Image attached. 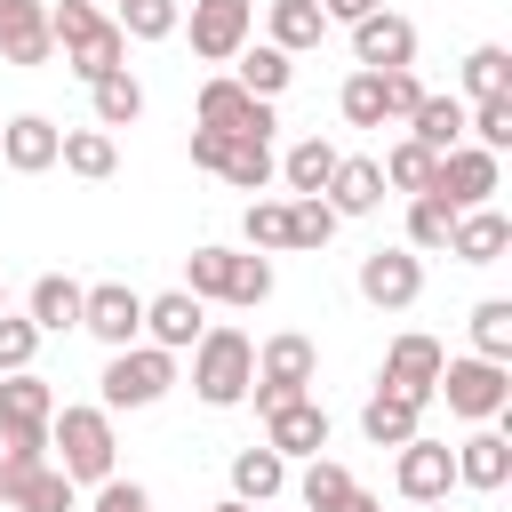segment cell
I'll return each mask as SVG.
<instances>
[{
    "label": "cell",
    "instance_id": "cell-1",
    "mask_svg": "<svg viewBox=\"0 0 512 512\" xmlns=\"http://www.w3.org/2000/svg\"><path fill=\"white\" fill-rule=\"evenodd\" d=\"M48 32H56V48H64V72L88 80V88L128 64V40H120V24H112L96 0H48Z\"/></svg>",
    "mask_w": 512,
    "mask_h": 512
},
{
    "label": "cell",
    "instance_id": "cell-2",
    "mask_svg": "<svg viewBox=\"0 0 512 512\" xmlns=\"http://www.w3.org/2000/svg\"><path fill=\"white\" fill-rule=\"evenodd\" d=\"M248 384H256V336L232 328V320H208L200 344H192V392L208 408H240Z\"/></svg>",
    "mask_w": 512,
    "mask_h": 512
},
{
    "label": "cell",
    "instance_id": "cell-3",
    "mask_svg": "<svg viewBox=\"0 0 512 512\" xmlns=\"http://www.w3.org/2000/svg\"><path fill=\"white\" fill-rule=\"evenodd\" d=\"M48 448H56L48 464H56L72 488H104V480H112V456H120L104 408H56V416H48Z\"/></svg>",
    "mask_w": 512,
    "mask_h": 512
},
{
    "label": "cell",
    "instance_id": "cell-4",
    "mask_svg": "<svg viewBox=\"0 0 512 512\" xmlns=\"http://www.w3.org/2000/svg\"><path fill=\"white\" fill-rule=\"evenodd\" d=\"M312 376H320V352H312V336H296V328L264 336V344H256V384H248L256 416H272V408L304 400V392H312Z\"/></svg>",
    "mask_w": 512,
    "mask_h": 512
},
{
    "label": "cell",
    "instance_id": "cell-5",
    "mask_svg": "<svg viewBox=\"0 0 512 512\" xmlns=\"http://www.w3.org/2000/svg\"><path fill=\"white\" fill-rule=\"evenodd\" d=\"M168 384H176V352H160V344H128V352L104 360V376H96V408H104V416H120V408H152V400H168Z\"/></svg>",
    "mask_w": 512,
    "mask_h": 512
},
{
    "label": "cell",
    "instance_id": "cell-6",
    "mask_svg": "<svg viewBox=\"0 0 512 512\" xmlns=\"http://www.w3.org/2000/svg\"><path fill=\"white\" fill-rule=\"evenodd\" d=\"M432 400H448V416H464V424H496V416L512 408V368H504V360H480V352L440 360Z\"/></svg>",
    "mask_w": 512,
    "mask_h": 512
},
{
    "label": "cell",
    "instance_id": "cell-7",
    "mask_svg": "<svg viewBox=\"0 0 512 512\" xmlns=\"http://www.w3.org/2000/svg\"><path fill=\"white\" fill-rule=\"evenodd\" d=\"M432 192H440L456 216H464V208H496V192H504V160L480 152V144H456V152H440Z\"/></svg>",
    "mask_w": 512,
    "mask_h": 512
},
{
    "label": "cell",
    "instance_id": "cell-8",
    "mask_svg": "<svg viewBox=\"0 0 512 512\" xmlns=\"http://www.w3.org/2000/svg\"><path fill=\"white\" fill-rule=\"evenodd\" d=\"M80 328L104 352H128V344H144V296L128 280H96V288H80Z\"/></svg>",
    "mask_w": 512,
    "mask_h": 512
},
{
    "label": "cell",
    "instance_id": "cell-9",
    "mask_svg": "<svg viewBox=\"0 0 512 512\" xmlns=\"http://www.w3.org/2000/svg\"><path fill=\"white\" fill-rule=\"evenodd\" d=\"M200 128H216V136H264L272 144V104L264 96H248L232 72H216V80H200Z\"/></svg>",
    "mask_w": 512,
    "mask_h": 512
},
{
    "label": "cell",
    "instance_id": "cell-10",
    "mask_svg": "<svg viewBox=\"0 0 512 512\" xmlns=\"http://www.w3.org/2000/svg\"><path fill=\"white\" fill-rule=\"evenodd\" d=\"M440 336H424V328H408V336H392L384 344V376H376V392H400V400H432V384H440Z\"/></svg>",
    "mask_w": 512,
    "mask_h": 512
},
{
    "label": "cell",
    "instance_id": "cell-11",
    "mask_svg": "<svg viewBox=\"0 0 512 512\" xmlns=\"http://www.w3.org/2000/svg\"><path fill=\"white\" fill-rule=\"evenodd\" d=\"M256 40V0H192V56L200 64H232Z\"/></svg>",
    "mask_w": 512,
    "mask_h": 512
},
{
    "label": "cell",
    "instance_id": "cell-12",
    "mask_svg": "<svg viewBox=\"0 0 512 512\" xmlns=\"http://www.w3.org/2000/svg\"><path fill=\"white\" fill-rule=\"evenodd\" d=\"M360 296H368L376 312H408V304L424 296V256H416V248H368V256H360Z\"/></svg>",
    "mask_w": 512,
    "mask_h": 512
},
{
    "label": "cell",
    "instance_id": "cell-13",
    "mask_svg": "<svg viewBox=\"0 0 512 512\" xmlns=\"http://www.w3.org/2000/svg\"><path fill=\"white\" fill-rule=\"evenodd\" d=\"M392 488L408 496V504H448V488H456V456H448V440H408L400 456H392Z\"/></svg>",
    "mask_w": 512,
    "mask_h": 512
},
{
    "label": "cell",
    "instance_id": "cell-14",
    "mask_svg": "<svg viewBox=\"0 0 512 512\" xmlns=\"http://www.w3.org/2000/svg\"><path fill=\"white\" fill-rule=\"evenodd\" d=\"M352 56H360V72H408L416 64V24L392 16V8H376V16L352 24Z\"/></svg>",
    "mask_w": 512,
    "mask_h": 512
},
{
    "label": "cell",
    "instance_id": "cell-15",
    "mask_svg": "<svg viewBox=\"0 0 512 512\" xmlns=\"http://www.w3.org/2000/svg\"><path fill=\"white\" fill-rule=\"evenodd\" d=\"M200 328H208V304H200V296H184V288L144 296V344H160V352H192Z\"/></svg>",
    "mask_w": 512,
    "mask_h": 512
},
{
    "label": "cell",
    "instance_id": "cell-16",
    "mask_svg": "<svg viewBox=\"0 0 512 512\" xmlns=\"http://www.w3.org/2000/svg\"><path fill=\"white\" fill-rule=\"evenodd\" d=\"M264 448H272V456H304V464H312V456L328 448V408H320L312 392H304V400H288V408H272V416H264Z\"/></svg>",
    "mask_w": 512,
    "mask_h": 512
},
{
    "label": "cell",
    "instance_id": "cell-17",
    "mask_svg": "<svg viewBox=\"0 0 512 512\" xmlns=\"http://www.w3.org/2000/svg\"><path fill=\"white\" fill-rule=\"evenodd\" d=\"M56 144H64V128H56L48 112H16V120H0V160H8L16 176L56 168Z\"/></svg>",
    "mask_w": 512,
    "mask_h": 512
},
{
    "label": "cell",
    "instance_id": "cell-18",
    "mask_svg": "<svg viewBox=\"0 0 512 512\" xmlns=\"http://www.w3.org/2000/svg\"><path fill=\"white\" fill-rule=\"evenodd\" d=\"M0 56H8V64H48V56H56L48 0H0Z\"/></svg>",
    "mask_w": 512,
    "mask_h": 512
},
{
    "label": "cell",
    "instance_id": "cell-19",
    "mask_svg": "<svg viewBox=\"0 0 512 512\" xmlns=\"http://www.w3.org/2000/svg\"><path fill=\"white\" fill-rule=\"evenodd\" d=\"M320 200L336 208V224H344V216H376V208H384V168H376L368 152H344Z\"/></svg>",
    "mask_w": 512,
    "mask_h": 512
},
{
    "label": "cell",
    "instance_id": "cell-20",
    "mask_svg": "<svg viewBox=\"0 0 512 512\" xmlns=\"http://www.w3.org/2000/svg\"><path fill=\"white\" fill-rule=\"evenodd\" d=\"M456 456V488H480V496H496L504 480H512V440L488 424V432H472V440H456L448 448Z\"/></svg>",
    "mask_w": 512,
    "mask_h": 512
},
{
    "label": "cell",
    "instance_id": "cell-21",
    "mask_svg": "<svg viewBox=\"0 0 512 512\" xmlns=\"http://www.w3.org/2000/svg\"><path fill=\"white\" fill-rule=\"evenodd\" d=\"M504 248H512L504 208H464L456 232H448V256H456V264H504Z\"/></svg>",
    "mask_w": 512,
    "mask_h": 512
},
{
    "label": "cell",
    "instance_id": "cell-22",
    "mask_svg": "<svg viewBox=\"0 0 512 512\" xmlns=\"http://www.w3.org/2000/svg\"><path fill=\"white\" fill-rule=\"evenodd\" d=\"M48 416H56L48 376H32V368L0 376V432H48Z\"/></svg>",
    "mask_w": 512,
    "mask_h": 512
},
{
    "label": "cell",
    "instance_id": "cell-23",
    "mask_svg": "<svg viewBox=\"0 0 512 512\" xmlns=\"http://www.w3.org/2000/svg\"><path fill=\"white\" fill-rule=\"evenodd\" d=\"M336 160H344V152H336L328 136H296V144L280 152V184H288L296 200H320L328 176H336Z\"/></svg>",
    "mask_w": 512,
    "mask_h": 512
},
{
    "label": "cell",
    "instance_id": "cell-24",
    "mask_svg": "<svg viewBox=\"0 0 512 512\" xmlns=\"http://www.w3.org/2000/svg\"><path fill=\"white\" fill-rule=\"evenodd\" d=\"M264 40H272L280 56H304V48H320V40H328V16H320V0H272V8H264Z\"/></svg>",
    "mask_w": 512,
    "mask_h": 512
},
{
    "label": "cell",
    "instance_id": "cell-25",
    "mask_svg": "<svg viewBox=\"0 0 512 512\" xmlns=\"http://www.w3.org/2000/svg\"><path fill=\"white\" fill-rule=\"evenodd\" d=\"M24 320H32L40 336H64V328H80V280H64V272H40V280H32V296H24Z\"/></svg>",
    "mask_w": 512,
    "mask_h": 512
},
{
    "label": "cell",
    "instance_id": "cell-26",
    "mask_svg": "<svg viewBox=\"0 0 512 512\" xmlns=\"http://www.w3.org/2000/svg\"><path fill=\"white\" fill-rule=\"evenodd\" d=\"M360 432H368V448H408V440L424 432V408H416V400H400V392H368Z\"/></svg>",
    "mask_w": 512,
    "mask_h": 512
},
{
    "label": "cell",
    "instance_id": "cell-27",
    "mask_svg": "<svg viewBox=\"0 0 512 512\" xmlns=\"http://www.w3.org/2000/svg\"><path fill=\"white\" fill-rule=\"evenodd\" d=\"M288 488V456L272 448H232V504H272Z\"/></svg>",
    "mask_w": 512,
    "mask_h": 512
},
{
    "label": "cell",
    "instance_id": "cell-28",
    "mask_svg": "<svg viewBox=\"0 0 512 512\" xmlns=\"http://www.w3.org/2000/svg\"><path fill=\"white\" fill-rule=\"evenodd\" d=\"M232 80H240L248 96H264V104H272V96H280V88L296 80V56H280L272 40H248V48L232 56Z\"/></svg>",
    "mask_w": 512,
    "mask_h": 512
},
{
    "label": "cell",
    "instance_id": "cell-29",
    "mask_svg": "<svg viewBox=\"0 0 512 512\" xmlns=\"http://www.w3.org/2000/svg\"><path fill=\"white\" fill-rule=\"evenodd\" d=\"M408 136L440 160V152H456L464 144V96H424L416 112H408Z\"/></svg>",
    "mask_w": 512,
    "mask_h": 512
},
{
    "label": "cell",
    "instance_id": "cell-30",
    "mask_svg": "<svg viewBox=\"0 0 512 512\" xmlns=\"http://www.w3.org/2000/svg\"><path fill=\"white\" fill-rule=\"evenodd\" d=\"M88 96H96V128H104V136H112V128H136V120H144V88H136V72H128V64H120V72H104V80H96Z\"/></svg>",
    "mask_w": 512,
    "mask_h": 512
},
{
    "label": "cell",
    "instance_id": "cell-31",
    "mask_svg": "<svg viewBox=\"0 0 512 512\" xmlns=\"http://www.w3.org/2000/svg\"><path fill=\"white\" fill-rule=\"evenodd\" d=\"M56 160H64L72 176H88V184H104V176L120 168V144H112L104 128H64V144H56Z\"/></svg>",
    "mask_w": 512,
    "mask_h": 512
},
{
    "label": "cell",
    "instance_id": "cell-32",
    "mask_svg": "<svg viewBox=\"0 0 512 512\" xmlns=\"http://www.w3.org/2000/svg\"><path fill=\"white\" fill-rule=\"evenodd\" d=\"M216 176H224L232 192H264V184L280 176V160H272V144H264V136H232V144H224V168H216Z\"/></svg>",
    "mask_w": 512,
    "mask_h": 512
},
{
    "label": "cell",
    "instance_id": "cell-33",
    "mask_svg": "<svg viewBox=\"0 0 512 512\" xmlns=\"http://www.w3.org/2000/svg\"><path fill=\"white\" fill-rule=\"evenodd\" d=\"M448 232H456V208H448L440 192H416V200H408V240H400V248H416V256H448Z\"/></svg>",
    "mask_w": 512,
    "mask_h": 512
},
{
    "label": "cell",
    "instance_id": "cell-34",
    "mask_svg": "<svg viewBox=\"0 0 512 512\" xmlns=\"http://www.w3.org/2000/svg\"><path fill=\"white\" fill-rule=\"evenodd\" d=\"M232 264H240V248H192L184 256V296H200V304H224L232 296Z\"/></svg>",
    "mask_w": 512,
    "mask_h": 512
},
{
    "label": "cell",
    "instance_id": "cell-35",
    "mask_svg": "<svg viewBox=\"0 0 512 512\" xmlns=\"http://www.w3.org/2000/svg\"><path fill=\"white\" fill-rule=\"evenodd\" d=\"M352 488H360V480H352L336 456H312V464H304V480H296L304 512H344V504H352Z\"/></svg>",
    "mask_w": 512,
    "mask_h": 512
},
{
    "label": "cell",
    "instance_id": "cell-36",
    "mask_svg": "<svg viewBox=\"0 0 512 512\" xmlns=\"http://www.w3.org/2000/svg\"><path fill=\"white\" fill-rule=\"evenodd\" d=\"M464 96H472V104H488V96H512V48L480 40V48L464 56Z\"/></svg>",
    "mask_w": 512,
    "mask_h": 512
},
{
    "label": "cell",
    "instance_id": "cell-37",
    "mask_svg": "<svg viewBox=\"0 0 512 512\" xmlns=\"http://www.w3.org/2000/svg\"><path fill=\"white\" fill-rule=\"evenodd\" d=\"M376 168H384V192H408V200H416V192H432V168H440V160H432L416 136H400Z\"/></svg>",
    "mask_w": 512,
    "mask_h": 512
},
{
    "label": "cell",
    "instance_id": "cell-38",
    "mask_svg": "<svg viewBox=\"0 0 512 512\" xmlns=\"http://www.w3.org/2000/svg\"><path fill=\"white\" fill-rule=\"evenodd\" d=\"M112 24H120V40H168L184 16H176V0H112Z\"/></svg>",
    "mask_w": 512,
    "mask_h": 512
},
{
    "label": "cell",
    "instance_id": "cell-39",
    "mask_svg": "<svg viewBox=\"0 0 512 512\" xmlns=\"http://www.w3.org/2000/svg\"><path fill=\"white\" fill-rule=\"evenodd\" d=\"M472 352L480 360H512V296L472 304Z\"/></svg>",
    "mask_w": 512,
    "mask_h": 512
},
{
    "label": "cell",
    "instance_id": "cell-40",
    "mask_svg": "<svg viewBox=\"0 0 512 512\" xmlns=\"http://www.w3.org/2000/svg\"><path fill=\"white\" fill-rule=\"evenodd\" d=\"M8 504H16V512H80V488H72L56 464H40V472H32V480H24Z\"/></svg>",
    "mask_w": 512,
    "mask_h": 512
},
{
    "label": "cell",
    "instance_id": "cell-41",
    "mask_svg": "<svg viewBox=\"0 0 512 512\" xmlns=\"http://www.w3.org/2000/svg\"><path fill=\"white\" fill-rule=\"evenodd\" d=\"M240 232H248V256H272V248H288V200H248Z\"/></svg>",
    "mask_w": 512,
    "mask_h": 512
},
{
    "label": "cell",
    "instance_id": "cell-42",
    "mask_svg": "<svg viewBox=\"0 0 512 512\" xmlns=\"http://www.w3.org/2000/svg\"><path fill=\"white\" fill-rule=\"evenodd\" d=\"M336 112H344L352 128H384V88H376V72H352V80L336 88Z\"/></svg>",
    "mask_w": 512,
    "mask_h": 512
},
{
    "label": "cell",
    "instance_id": "cell-43",
    "mask_svg": "<svg viewBox=\"0 0 512 512\" xmlns=\"http://www.w3.org/2000/svg\"><path fill=\"white\" fill-rule=\"evenodd\" d=\"M336 240V208L328 200H288V248H328Z\"/></svg>",
    "mask_w": 512,
    "mask_h": 512
},
{
    "label": "cell",
    "instance_id": "cell-44",
    "mask_svg": "<svg viewBox=\"0 0 512 512\" xmlns=\"http://www.w3.org/2000/svg\"><path fill=\"white\" fill-rule=\"evenodd\" d=\"M32 352H40V328H32L24 312H0V376L32 368Z\"/></svg>",
    "mask_w": 512,
    "mask_h": 512
},
{
    "label": "cell",
    "instance_id": "cell-45",
    "mask_svg": "<svg viewBox=\"0 0 512 512\" xmlns=\"http://www.w3.org/2000/svg\"><path fill=\"white\" fill-rule=\"evenodd\" d=\"M264 296H272V256H240V264H232V296H224V304L256 312Z\"/></svg>",
    "mask_w": 512,
    "mask_h": 512
},
{
    "label": "cell",
    "instance_id": "cell-46",
    "mask_svg": "<svg viewBox=\"0 0 512 512\" xmlns=\"http://www.w3.org/2000/svg\"><path fill=\"white\" fill-rule=\"evenodd\" d=\"M376 88H384V120H408V112L432 96V88L416 80V64H408V72H376Z\"/></svg>",
    "mask_w": 512,
    "mask_h": 512
},
{
    "label": "cell",
    "instance_id": "cell-47",
    "mask_svg": "<svg viewBox=\"0 0 512 512\" xmlns=\"http://www.w3.org/2000/svg\"><path fill=\"white\" fill-rule=\"evenodd\" d=\"M88 512H152V496H144L136 480H120V472H112V480L96 488V504H88Z\"/></svg>",
    "mask_w": 512,
    "mask_h": 512
},
{
    "label": "cell",
    "instance_id": "cell-48",
    "mask_svg": "<svg viewBox=\"0 0 512 512\" xmlns=\"http://www.w3.org/2000/svg\"><path fill=\"white\" fill-rule=\"evenodd\" d=\"M224 144H232V136H216V128H192V168H208V176H216V168H224Z\"/></svg>",
    "mask_w": 512,
    "mask_h": 512
},
{
    "label": "cell",
    "instance_id": "cell-49",
    "mask_svg": "<svg viewBox=\"0 0 512 512\" xmlns=\"http://www.w3.org/2000/svg\"><path fill=\"white\" fill-rule=\"evenodd\" d=\"M376 8H384V0H320L328 24H360V16H376Z\"/></svg>",
    "mask_w": 512,
    "mask_h": 512
},
{
    "label": "cell",
    "instance_id": "cell-50",
    "mask_svg": "<svg viewBox=\"0 0 512 512\" xmlns=\"http://www.w3.org/2000/svg\"><path fill=\"white\" fill-rule=\"evenodd\" d=\"M344 512H384V504H376L368 488H352V504H344Z\"/></svg>",
    "mask_w": 512,
    "mask_h": 512
},
{
    "label": "cell",
    "instance_id": "cell-51",
    "mask_svg": "<svg viewBox=\"0 0 512 512\" xmlns=\"http://www.w3.org/2000/svg\"><path fill=\"white\" fill-rule=\"evenodd\" d=\"M216 512H256V504H232V496H224V504H216Z\"/></svg>",
    "mask_w": 512,
    "mask_h": 512
},
{
    "label": "cell",
    "instance_id": "cell-52",
    "mask_svg": "<svg viewBox=\"0 0 512 512\" xmlns=\"http://www.w3.org/2000/svg\"><path fill=\"white\" fill-rule=\"evenodd\" d=\"M416 512H448V504H416Z\"/></svg>",
    "mask_w": 512,
    "mask_h": 512
},
{
    "label": "cell",
    "instance_id": "cell-53",
    "mask_svg": "<svg viewBox=\"0 0 512 512\" xmlns=\"http://www.w3.org/2000/svg\"><path fill=\"white\" fill-rule=\"evenodd\" d=\"M0 312H8V288H0Z\"/></svg>",
    "mask_w": 512,
    "mask_h": 512
}]
</instances>
